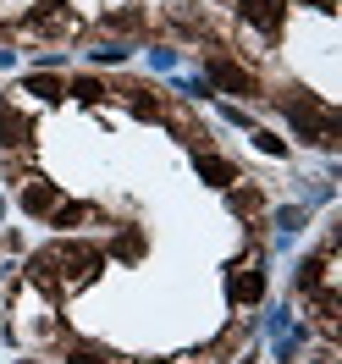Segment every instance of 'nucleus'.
Returning a JSON list of instances; mask_svg holds the SVG:
<instances>
[{
	"mask_svg": "<svg viewBox=\"0 0 342 364\" xmlns=\"http://www.w3.org/2000/svg\"><path fill=\"white\" fill-rule=\"evenodd\" d=\"M28 133H33V127H28V116L17 111V105H0V144H6V149H17V144H28Z\"/></svg>",
	"mask_w": 342,
	"mask_h": 364,
	"instance_id": "nucleus-6",
	"label": "nucleus"
},
{
	"mask_svg": "<svg viewBox=\"0 0 342 364\" xmlns=\"http://www.w3.org/2000/svg\"><path fill=\"white\" fill-rule=\"evenodd\" d=\"M23 28L33 39H67V33H78V17H72L61 0H39V6L23 17Z\"/></svg>",
	"mask_w": 342,
	"mask_h": 364,
	"instance_id": "nucleus-1",
	"label": "nucleus"
},
{
	"mask_svg": "<svg viewBox=\"0 0 342 364\" xmlns=\"http://www.w3.org/2000/svg\"><path fill=\"white\" fill-rule=\"evenodd\" d=\"M116 254H122V259H138V254H144V237H138V232H127V237L116 243Z\"/></svg>",
	"mask_w": 342,
	"mask_h": 364,
	"instance_id": "nucleus-16",
	"label": "nucleus"
},
{
	"mask_svg": "<svg viewBox=\"0 0 342 364\" xmlns=\"http://www.w3.org/2000/svg\"><path fill=\"white\" fill-rule=\"evenodd\" d=\"M260 293H265V276H260V265L232 271V304H260Z\"/></svg>",
	"mask_w": 342,
	"mask_h": 364,
	"instance_id": "nucleus-5",
	"label": "nucleus"
},
{
	"mask_svg": "<svg viewBox=\"0 0 342 364\" xmlns=\"http://www.w3.org/2000/svg\"><path fill=\"white\" fill-rule=\"evenodd\" d=\"M72 94H78L83 105H100V100H105V89H100L94 77H72Z\"/></svg>",
	"mask_w": 342,
	"mask_h": 364,
	"instance_id": "nucleus-14",
	"label": "nucleus"
},
{
	"mask_svg": "<svg viewBox=\"0 0 342 364\" xmlns=\"http://www.w3.org/2000/svg\"><path fill=\"white\" fill-rule=\"evenodd\" d=\"M17 199H23V210H28V215H50V210L61 205L55 182H45V177H28L23 188H17Z\"/></svg>",
	"mask_w": 342,
	"mask_h": 364,
	"instance_id": "nucleus-4",
	"label": "nucleus"
},
{
	"mask_svg": "<svg viewBox=\"0 0 342 364\" xmlns=\"http://www.w3.org/2000/svg\"><path fill=\"white\" fill-rule=\"evenodd\" d=\"M193 166H199V177L215 182V188H232V182H237V166H232V160H221V155H199Z\"/></svg>",
	"mask_w": 342,
	"mask_h": 364,
	"instance_id": "nucleus-7",
	"label": "nucleus"
},
{
	"mask_svg": "<svg viewBox=\"0 0 342 364\" xmlns=\"http://www.w3.org/2000/svg\"><path fill=\"white\" fill-rule=\"evenodd\" d=\"M210 83H215V89H227V94H237V100H254V94H260L254 72L237 67V61H227V55H210Z\"/></svg>",
	"mask_w": 342,
	"mask_h": 364,
	"instance_id": "nucleus-2",
	"label": "nucleus"
},
{
	"mask_svg": "<svg viewBox=\"0 0 342 364\" xmlns=\"http://www.w3.org/2000/svg\"><path fill=\"white\" fill-rule=\"evenodd\" d=\"M254 144H260V149H265V155H276V160L287 155V144H282V138H276V133H254Z\"/></svg>",
	"mask_w": 342,
	"mask_h": 364,
	"instance_id": "nucleus-15",
	"label": "nucleus"
},
{
	"mask_svg": "<svg viewBox=\"0 0 342 364\" xmlns=\"http://www.w3.org/2000/svg\"><path fill=\"white\" fill-rule=\"evenodd\" d=\"M326 254H331V249H326ZM326 254H309V259L298 265V293H304V298L326 287Z\"/></svg>",
	"mask_w": 342,
	"mask_h": 364,
	"instance_id": "nucleus-8",
	"label": "nucleus"
},
{
	"mask_svg": "<svg viewBox=\"0 0 342 364\" xmlns=\"http://www.w3.org/2000/svg\"><path fill=\"white\" fill-rule=\"evenodd\" d=\"M243 23H254L260 33H282V17H287V0H237Z\"/></svg>",
	"mask_w": 342,
	"mask_h": 364,
	"instance_id": "nucleus-3",
	"label": "nucleus"
},
{
	"mask_svg": "<svg viewBox=\"0 0 342 364\" xmlns=\"http://www.w3.org/2000/svg\"><path fill=\"white\" fill-rule=\"evenodd\" d=\"M105 28H122V33H133V28H144V11H138V6H127V11H111V17H105Z\"/></svg>",
	"mask_w": 342,
	"mask_h": 364,
	"instance_id": "nucleus-13",
	"label": "nucleus"
},
{
	"mask_svg": "<svg viewBox=\"0 0 342 364\" xmlns=\"http://www.w3.org/2000/svg\"><path fill=\"white\" fill-rule=\"evenodd\" d=\"M83 215H89V205H55V210H50V227L67 232V227H78Z\"/></svg>",
	"mask_w": 342,
	"mask_h": 364,
	"instance_id": "nucleus-12",
	"label": "nucleus"
},
{
	"mask_svg": "<svg viewBox=\"0 0 342 364\" xmlns=\"http://www.w3.org/2000/svg\"><path fill=\"white\" fill-rule=\"evenodd\" d=\"M61 89H67V83H61L55 72H33V77H28V94H39V100H61Z\"/></svg>",
	"mask_w": 342,
	"mask_h": 364,
	"instance_id": "nucleus-11",
	"label": "nucleus"
},
{
	"mask_svg": "<svg viewBox=\"0 0 342 364\" xmlns=\"http://www.w3.org/2000/svg\"><path fill=\"white\" fill-rule=\"evenodd\" d=\"M309 6H315V11H331V6H337V0H309Z\"/></svg>",
	"mask_w": 342,
	"mask_h": 364,
	"instance_id": "nucleus-17",
	"label": "nucleus"
},
{
	"mask_svg": "<svg viewBox=\"0 0 342 364\" xmlns=\"http://www.w3.org/2000/svg\"><path fill=\"white\" fill-rule=\"evenodd\" d=\"M67 364H116L105 348H94V342H72L67 348Z\"/></svg>",
	"mask_w": 342,
	"mask_h": 364,
	"instance_id": "nucleus-10",
	"label": "nucleus"
},
{
	"mask_svg": "<svg viewBox=\"0 0 342 364\" xmlns=\"http://www.w3.org/2000/svg\"><path fill=\"white\" fill-rule=\"evenodd\" d=\"M232 210H237V215H260V210H265V193H260V188H237V182H232Z\"/></svg>",
	"mask_w": 342,
	"mask_h": 364,
	"instance_id": "nucleus-9",
	"label": "nucleus"
}]
</instances>
